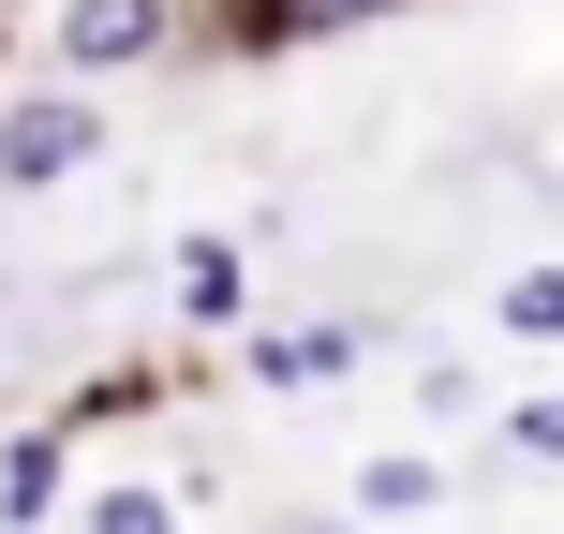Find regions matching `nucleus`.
Returning <instances> with one entry per match:
<instances>
[{"label": "nucleus", "instance_id": "nucleus-1", "mask_svg": "<svg viewBox=\"0 0 564 534\" xmlns=\"http://www.w3.org/2000/svg\"><path fill=\"white\" fill-rule=\"evenodd\" d=\"M178 45V0H59V75H134Z\"/></svg>", "mask_w": 564, "mask_h": 534}, {"label": "nucleus", "instance_id": "nucleus-2", "mask_svg": "<svg viewBox=\"0 0 564 534\" xmlns=\"http://www.w3.org/2000/svg\"><path fill=\"white\" fill-rule=\"evenodd\" d=\"M89 149H105L89 89H30V105H0V178H75Z\"/></svg>", "mask_w": 564, "mask_h": 534}, {"label": "nucleus", "instance_id": "nucleus-3", "mask_svg": "<svg viewBox=\"0 0 564 534\" xmlns=\"http://www.w3.org/2000/svg\"><path fill=\"white\" fill-rule=\"evenodd\" d=\"M357 15H387V0H224V45L253 59V45H312V30H357Z\"/></svg>", "mask_w": 564, "mask_h": 534}, {"label": "nucleus", "instance_id": "nucleus-4", "mask_svg": "<svg viewBox=\"0 0 564 534\" xmlns=\"http://www.w3.org/2000/svg\"><path fill=\"white\" fill-rule=\"evenodd\" d=\"M238 297H253V282H238V238H194V253H178V312H194V327H224Z\"/></svg>", "mask_w": 564, "mask_h": 534}, {"label": "nucleus", "instance_id": "nucleus-5", "mask_svg": "<svg viewBox=\"0 0 564 534\" xmlns=\"http://www.w3.org/2000/svg\"><path fill=\"white\" fill-rule=\"evenodd\" d=\"M341 357H357L341 327H282V341H253V386H327Z\"/></svg>", "mask_w": 564, "mask_h": 534}, {"label": "nucleus", "instance_id": "nucleus-6", "mask_svg": "<svg viewBox=\"0 0 564 534\" xmlns=\"http://www.w3.org/2000/svg\"><path fill=\"white\" fill-rule=\"evenodd\" d=\"M357 520H446V476H431V460H371V476H357Z\"/></svg>", "mask_w": 564, "mask_h": 534}, {"label": "nucleus", "instance_id": "nucleus-7", "mask_svg": "<svg viewBox=\"0 0 564 534\" xmlns=\"http://www.w3.org/2000/svg\"><path fill=\"white\" fill-rule=\"evenodd\" d=\"M490 327L506 341H564V268H520L506 297H490Z\"/></svg>", "mask_w": 564, "mask_h": 534}, {"label": "nucleus", "instance_id": "nucleus-8", "mask_svg": "<svg viewBox=\"0 0 564 534\" xmlns=\"http://www.w3.org/2000/svg\"><path fill=\"white\" fill-rule=\"evenodd\" d=\"M45 490H59V446H45V431L0 446V520H45Z\"/></svg>", "mask_w": 564, "mask_h": 534}, {"label": "nucleus", "instance_id": "nucleus-9", "mask_svg": "<svg viewBox=\"0 0 564 534\" xmlns=\"http://www.w3.org/2000/svg\"><path fill=\"white\" fill-rule=\"evenodd\" d=\"M89 534H178V505H164V490H105V505H89Z\"/></svg>", "mask_w": 564, "mask_h": 534}, {"label": "nucleus", "instance_id": "nucleus-10", "mask_svg": "<svg viewBox=\"0 0 564 534\" xmlns=\"http://www.w3.org/2000/svg\"><path fill=\"white\" fill-rule=\"evenodd\" d=\"M506 446H520V460H564V386H550V401H520V416H506Z\"/></svg>", "mask_w": 564, "mask_h": 534}]
</instances>
